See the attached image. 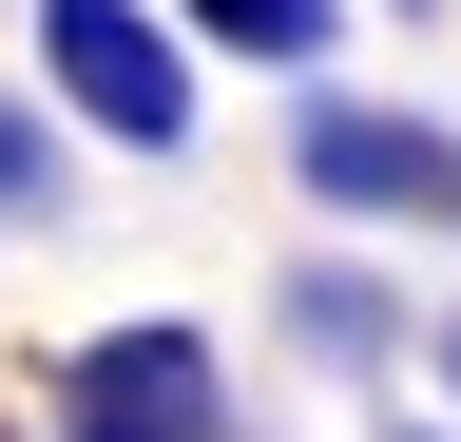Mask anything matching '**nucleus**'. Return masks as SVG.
Segmentation results:
<instances>
[{
    "label": "nucleus",
    "mask_w": 461,
    "mask_h": 442,
    "mask_svg": "<svg viewBox=\"0 0 461 442\" xmlns=\"http://www.w3.org/2000/svg\"><path fill=\"white\" fill-rule=\"evenodd\" d=\"M58 212H77V116L0 96V231H58Z\"/></svg>",
    "instance_id": "nucleus-5"
},
{
    "label": "nucleus",
    "mask_w": 461,
    "mask_h": 442,
    "mask_svg": "<svg viewBox=\"0 0 461 442\" xmlns=\"http://www.w3.org/2000/svg\"><path fill=\"white\" fill-rule=\"evenodd\" d=\"M442 384H461V327H442Z\"/></svg>",
    "instance_id": "nucleus-7"
},
{
    "label": "nucleus",
    "mask_w": 461,
    "mask_h": 442,
    "mask_svg": "<svg viewBox=\"0 0 461 442\" xmlns=\"http://www.w3.org/2000/svg\"><path fill=\"white\" fill-rule=\"evenodd\" d=\"M39 20V96L96 154H193V20L173 0H20Z\"/></svg>",
    "instance_id": "nucleus-1"
},
{
    "label": "nucleus",
    "mask_w": 461,
    "mask_h": 442,
    "mask_svg": "<svg viewBox=\"0 0 461 442\" xmlns=\"http://www.w3.org/2000/svg\"><path fill=\"white\" fill-rule=\"evenodd\" d=\"M403 20H442V0H403Z\"/></svg>",
    "instance_id": "nucleus-8"
},
{
    "label": "nucleus",
    "mask_w": 461,
    "mask_h": 442,
    "mask_svg": "<svg viewBox=\"0 0 461 442\" xmlns=\"http://www.w3.org/2000/svg\"><path fill=\"white\" fill-rule=\"evenodd\" d=\"M58 442H230V384H212V347L193 327H96L77 365H58Z\"/></svg>",
    "instance_id": "nucleus-3"
},
{
    "label": "nucleus",
    "mask_w": 461,
    "mask_h": 442,
    "mask_svg": "<svg viewBox=\"0 0 461 442\" xmlns=\"http://www.w3.org/2000/svg\"><path fill=\"white\" fill-rule=\"evenodd\" d=\"M384 442H403V423H384Z\"/></svg>",
    "instance_id": "nucleus-10"
},
{
    "label": "nucleus",
    "mask_w": 461,
    "mask_h": 442,
    "mask_svg": "<svg viewBox=\"0 0 461 442\" xmlns=\"http://www.w3.org/2000/svg\"><path fill=\"white\" fill-rule=\"evenodd\" d=\"M173 20H193V39H230V59H269V77H308L346 0H173Z\"/></svg>",
    "instance_id": "nucleus-6"
},
{
    "label": "nucleus",
    "mask_w": 461,
    "mask_h": 442,
    "mask_svg": "<svg viewBox=\"0 0 461 442\" xmlns=\"http://www.w3.org/2000/svg\"><path fill=\"white\" fill-rule=\"evenodd\" d=\"M0 442H20V423H0Z\"/></svg>",
    "instance_id": "nucleus-9"
},
{
    "label": "nucleus",
    "mask_w": 461,
    "mask_h": 442,
    "mask_svg": "<svg viewBox=\"0 0 461 442\" xmlns=\"http://www.w3.org/2000/svg\"><path fill=\"white\" fill-rule=\"evenodd\" d=\"M269 308H288V347H308L327 384H384V365H403V289H384V269H346V250H308Z\"/></svg>",
    "instance_id": "nucleus-4"
},
{
    "label": "nucleus",
    "mask_w": 461,
    "mask_h": 442,
    "mask_svg": "<svg viewBox=\"0 0 461 442\" xmlns=\"http://www.w3.org/2000/svg\"><path fill=\"white\" fill-rule=\"evenodd\" d=\"M288 174L366 231H461V135L403 96H288Z\"/></svg>",
    "instance_id": "nucleus-2"
}]
</instances>
